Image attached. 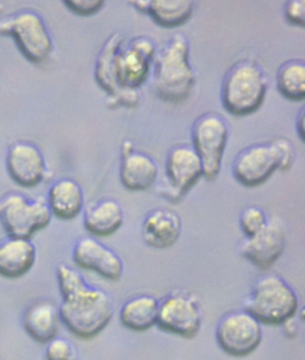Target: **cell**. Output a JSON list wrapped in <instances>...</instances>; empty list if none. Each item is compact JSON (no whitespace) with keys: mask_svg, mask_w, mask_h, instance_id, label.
Returning <instances> with one entry per match:
<instances>
[{"mask_svg":"<svg viewBox=\"0 0 305 360\" xmlns=\"http://www.w3.org/2000/svg\"><path fill=\"white\" fill-rule=\"evenodd\" d=\"M157 48L145 35L126 39L114 32L106 39L96 60V80L108 94L106 105L136 108L140 104L137 89L150 75Z\"/></svg>","mask_w":305,"mask_h":360,"instance_id":"1","label":"cell"},{"mask_svg":"<svg viewBox=\"0 0 305 360\" xmlns=\"http://www.w3.org/2000/svg\"><path fill=\"white\" fill-rule=\"evenodd\" d=\"M63 303L61 322L72 334L92 339L109 326L114 317V301L110 295L90 285L80 272L61 264L56 270Z\"/></svg>","mask_w":305,"mask_h":360,"instance_id":"2","label":"cell"},{"mask_svg":"<svg viewBox=\"0 0 305 360\" xmlns=\"http://www.w3.org/2000/svg\"><path fill=\"white\" fill-rule=\"evenodd\" d=\"M152 90L164 102L179 104L190 98L196 75L190 59V42L176 32L157 48L152 59Z\"/></svg>","mask_w":305,"mask_h":360,"instance_id":"3","label":"cell"},{"mask_svg":"<svg viewBox=\"0 0 305 360\" xmlns=\"http://www.w3.org/2000/svg\"><path fill=\"white\" fill-rule=\"evenodd\" d=\"M268 80L255 60L236 61L224 75L221 99L224 109L234 116H248L261 108L266 98Z\"/></svg>","mask_w":305,"mask_h":360,"instance_id":"4","label":"cell"},{"mask_svg":"<svg viewBox=\"0 0 305 360\" xmlns=\"http://www.w3.org/2000/svg\"><path fill=\"white\" fill-rule=\"evenodd\" d=\"M243 308L265 325H283L296 316L299 297L296 290L278 274L262 276L243 302Z\"/></svg>","mask_w":305,"mask_h":360,"instance_id":"5","label":"cell"},{"mask_svg":"<svg viewBox=\"0 0 305 360\" xmlns=\"http://www.w3.org/2000/svg\"><path fill=\"white\" fill-rule=\"evenodd\" d=\"M0 35L11 37L25 59L44 63L54 51V39L44 16L34 10H22L0 20Z\"/></svg>","mask_w":305,"mask_h":360,"instance_id":"6","label":"cell"},{"mask_svg":"<svg viewBox=\"0 0 305 360\" xmlns=\"http://www.w3.org/2000/svg\"><path fill=\"white\" fill-rule=\"evenodd\" d=\"M51 219L44 197L30 200L13 192L0 200V226L8 238L32 240L34 234L49 226Z\"/></svg>","mask_w":305,"mask_h":360,"instance_id":"7","label":"cell"},{"mask_svg":"<svg viewBox=\"0 0 305 360\" xmlns=\"http://www.w3.org/2000/svg\"><path fill=\"white\" fill-rule=\"evenodd\" d=\"M191 146L203 165V176L209 181L217 178L224 150L229 140V126L222 115L205 112L193 122Z\"/></svg>","mask_w":305,"mask_h":360,"instance_id":"8","label":"cell"},{"mask_svg":"<svg viewBox=\"0 0 305 360\" xmlns=\"http://www.w3.org/2000/svg\"><path fill=\"white\" fill-rule=\"evenodd\" d=\"M202 176L203 165L195 148L188 143H178L169 148L164 165V180L157 190L164 200L179 203Z\"/></svg>","mask_w":305,"mask_h":360,"instance_id":"9","label":"cell"},{"mask_svg":"<svg viewBox=\"0 0 305 360\" xmlns=\"http://www.w3.org/2000/svg\"><path fill=\"white\" fill-rule=\"evenodd\" d=\"M157 325L167 333L196 337L203 325V311L198 298L186 291H173L160 302Z\"/></svg>","mask_w":305,"mask_h":360,"instance_id":"10","label":"cell"},{"mask_svg":"<svg viewBox=\"0 0 305 360\" xmlns=\"http://www.w3.org/2000/svg\"><path fill=\"white\" fill-rule=\"evenodd\" d=\"M216 340L227 354L249 356L261 344V323L247 310L231 311L219 320L216 328Z\"/></svg>","mask_w":305,"mask_h":360,"instance_id":"11","label":"cell"},{"mask_svg":"<svg viewBox=\"0 0 305 360\" xmlns=\"http://www.w3.org/2000/svg\"><path fill=\"white\" fill-rule=\"evenodd\" d=\"M280 154L274 140L258 142L240 150L233 162V176L247 188L264 184L280 169Z\"/></svg>","mask_w":305,"mask_h":360,"instance_id":"12","label":"cell"},{"mask_svg":"<svg viewBox=\"0 0 305 360\" xmlns=\"http://www.w3.org/2000/svg\"><path fill=\"white\" fill-rule=\"evenodd\" d=\"M285 248V228L278 219H273L258 234L245 238L240 243L239 253L255 266L266 270L278 262Z\"/></svg>","mask_w":305,"mask_h":360,"instance_id":"13","label":"cell"},{"mask_svg":"<svg viewBox=\"0 0 305 360\" xmlns=\"http://www.w3.org/2000/svg\"><path fill=\"white\" fill-rule=\"evenodd\" d=\"M5 162L8 176L22 188H35L47 174L44 153L32 142L13 143L8 148Z\"/></svg>","mask_w":305,"mask_h":360,"instance_id":"14","label":"cell"},{"mask_svg":"<svg viewBox=\"0 0 305 360\" xmlns=\"http://www.w3.org/2000/svg\"><path fill=\"white\" fill-rule=\"evenodd\" d=\"M73 262L85 270L94 271L103 278L117 282L124 274V262L118 253L96 238H82L73 247Z\"/></svg>","mask_w":305,"mask_h":360,"instance_id":"15","label":"cell"},{"mask_svg":"<svg viewBox=\"0 0 305 360\" xmlns=\"http://www.w3.org/2000/svg\"><path fill=\"white\" fill-rule=\"evenodd\" d=\"M159 166L150 154L136 149L129 141L123 142L119 179L129 191H145L155 184Z\"/></svg>","mask_w":305,"mask_h":360,"instance_id":"16","label":"cell"},{"mask_svg":"<svg viewBox=\"0 0 305 360\" xmlns=\"http://www.w3.org/2000/svg\"><path fill=\"white\" fill-rule=\"evenodd\" d=\"M183 231L180 216L172 209L154 207L142 221V239L149 247L166 250L174 246Z\"/></svg>","mask_w":305,"mask_h":360,"instance_id":"17","label":"cell"},{"mask_svg":"<svg viewBox=\"0 0 305 360\" xmlns=\"http://www.w3.org/2000/svg\"><path fill=\"white\" fill-rule=\"evenodd\" d=\"M60 325L59 307L47 300L32 303L23 315L25 333L39 344H48L58 337Z\"/></svg>","mask_w":305,"mask_h":360,"instance_id":"18","label":"cell"},{"mask_svg":"<svg viewBox=\"0 0 305 360\" xmlns=\"http://www.w3.org/2000/svg\"><path fill=\"white\" fill-rule=\"evenodd\" d=\"M35 243L29 239L8 238L0 243V277L22 278L36 262Z\"/></svg>","mask_w":305,"mask_h":360,"instance_id":"19","label":"cell"},{"mask_svg":"<svg viewBox=\"0 0 305 360\" xmlns=\"http://www.w3.org/2000/svg\"><path fill=\"white\" fill-rule=\"evenodd\" d=\"M46 200L53 217L70 221L82 212L85 193L77 180L61 178L51 185Z\"/></svg>","mask_w":305,"mask_h":360,"instance_id":"20","label":"cell"},{"mask_svg":"<svg viewBox=\"0 0 305 360\" xmlns=\"http://www.w3.org/2000/svg\"><path fill=\"white\" fill-rule=\"evenodd\" d=\"M124 224V210L118 200L102 198L85 207L84 226L94 236H110Z\"/></svg>","mask_w":305,"mask_h":360,"instance_id":"21","label":"cell"},{"mask_svg":"<svg viewBox=\"0 0 305 360\" xmlns=\"http://www.w3.org/2000/svg\"><path fill=\"white\" fill-rule=\"evenodd\" d=\"M160 302L152 295H137L124 302L119 310L122 325L134 332H145L157 325Z\"/></svg>","mask_w":305,"mask_h":360,"instance_id":"22","label":"cell"},{"mask_svg":"<svg viewBox=\"0 0 305 360\" xmlns=\"http://www.w3.org/2000/svg\"><path fill=\"white\" fill-rule=\"evenodd\" d=\"M196 8L193 0H149L147 13L164 27H176L186 23Z\"/></svg>","mask_w":305,"mask_h":360,"instance_id":"23","label":"cell"},{"mask_svg":"<svg viewBox=\"0 0 305 360\" xmlns=\"http://www.w3.org/2000/svg\"><path fill=\"white\" fill-rule=\"evenodd\" d=\"M275 79L283 97L294 102H301L305 98L304 60L296 58L283 63Z\"/></svg>","mask_w":305,"mask_h":360,"instance_id":"24","label":"cell"},{"mask_svg":"<svg viewBox=\"0 0 305 360\" xmlns=\"http://www.w3.org/2000/svg\"><path fill=\"white\" fill-rule=\"evenodd\" d=\"M240 227L246 238H251L258 234L266 227L270 219L264 209L257 205L245 207L240 215Z\"/></svg>","mask_w":305,"mask_h":360,"instance_id":"25","label":"cell"},{"mask_svg":"<svg viewBox=\"0 0 305 360\" xmlns=\"http://www.w3.org/2000/svg\"><path fill=\"white\" fill-rule=\"evenodd\" d=\"M78 349L72 341L56 337L46 344L44 360H78Z\"/></svg>","mask_w":305,"mask_h":360,"instance_id":"26","label":"cell"},{"mask_svg":"<svg viewBox=\"0 0 305 360\" xmlns=\"http://www.w3.org/2000/svg\"><path fill=\"white\" fill-rule=\"evenodd\" d=\"M63 4L75 15L89 17L98 13L106 3L104 0H65Z\"/></svg>","mask_w":305,"mask_h":360,"instance_id":"27","label":"cell"},{"mask_svg":"<svg viewBox=\"0 0 305 360\" xmlns=\"http://www.w3.org/2000/svg\"><path fill=\"white\" fill-rule=\"evenodd\" d=\"M284 17L291 25L303 27L305 25L304 0H289L284 5Z\"/></svg>","mask_w":305,"mask_h":360,"instance_id":"28","label":"cell"},{"mask_svg":"<svg viewBox=\"0 0 305 360\" xmlns=\"http://www.w3.org/2000/svg\"><path fill=\"white\" fill-rule=\"evenodd\" d=\"M275 145L278 147L279 154H280V171H289L294 162V158H296V152H294V147L290 140L284 139V137H278L274 139Z\"/></svg>","mask_w":305,"mask_h":360,"instance_id":"29","label":"cell"},{"mask_svg":"<svg viewBox=\"0 0 305 360\" xmlns=\"http://www.w3.org/2000/svg\"><path fill=\"white\" fill-rule=\"evenodd\" d=\"M304 112L305 108L301 106V110L298 111V115L296 116V130H297L298 136L301 139V142H304L305 133H304Z\"/></svg>","mask_w":305,"mask_h":360,"instance_id":"30","label":"cell"}]
</instances>
